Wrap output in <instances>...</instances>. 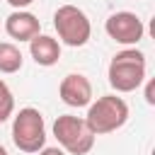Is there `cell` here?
<instances>
[{
  "instance_id": "obj_1",
  "label": "cell",
  "mask_w": 155,
  "mask_h": 155,
  "mask_svg": "<svg viewBox=\"0 0 155 155\" xmlns=\"http://www.w3.org/2000/svg\"><path fill=\"white\" fill-rule=\"evenodd\" d=\"M109 85L116 92H133L145 80V53L138 48H124L119 51L107 70Z\"/></svg>"
},
{
  "instance_id": "obj_2",
  "label": "cell",
  "mask_w": 155,
  "mask_h": 155,
  "mask_svg": "<svg viewBox=\"0 0 155 155\" xmlns=\"http://www.w3.org/2000/svg\"><path fill=\"white\" fill-rule=\"evenodd\" d=\"M85 121H87V126H90V131L94 136L111 133V131L121 128L128 121V104L124 102V97L102 94V97H97V102L87 104Z\"/></svg>"
},
{
  "instance_id": "obj_3",
  "label": "cell",
  "mask_w": 155,
  "mask_h": 155,
  "mask_svg": "<svg viewBox=\"0 0 155 155\" xmlns=\"http://www.w3.org/2000/svg\"><path fill=\"white\" fill-rule=\"evenodd\" d=\"M12 143L22 153H39L46 145V124L39 109L24 107L12 119Z\"/></svg>"
},
{
  "instance_id": "obj_4",
  "label": "cell",
  "mask_w": 155,
  "mask_h": 155,
  "mask_svg": "<svg viewBox=\"0 0 155 155\" xmlns=\"http://www.w3.org/2000/svg\"><path fill=\"white\" fill-rule=\"evenodd\" d=\"M53 136L58 145L70 155H87L94 145V133L90 131L87 121L73 114H61L53 121Z\"/></svg>"
},
{
  "instance_id": "obj_5",
  "label": "cell",
  "mask_w": 155,
  "mask_h": 155,
  "mask_svg": "<svg viewBox=\"0 0 155 155\" xmlns=\"http://www.w3.org/2000/svg\"><path fill=\"white\" fill-rule=\"evenodd\" d=\"M53 27L58 31V39L73 48L85 46L92 36V24L87 15L75 5H61L53 15Z\"/></svg>"
},
{
  "instance_id": "obj_6",
  "label": "cell",
  "mask_w": 155,
  "mask_h": 155,
  "mask_svg": "<svg viewBox=\"0 0 155 155\" xmlns=\"http://www.w3.org/2000/svg\"><path fill=\"white\" fill-rule=\"evenodd\" d=\"M104 31L109 34V39H114L116 44L121 46H136L143 34H145V27L140 22V17L136 12H114L107 17L104 22Z\"/></svg>"
},
{
  "instance_id": "obj_7",
  "label": "cell",
  "mask_w": 155,
  "mask_h": 155,
  "mask_svg": "<svg viewBox=\"0 0 155 155\" xmlns=\"http://www.w3.org/2000/svg\"><path fill=\"white\" fill-rule=\"evenodd\" d=\"M58 94L68 107H87L92 102V82L82 73H70L61 80Z\"/></svg>"
},
{
  "instance_id": "obj_8",
  "label": "cell",
  "mask_w": 155,
  "mask_h": 155,
  "mask_svg": "<svg viewBox=\"0 0 155 155\" xmlns=\"http://www.w3.org/2000/svg\"><path fill=\"white\" fill-rule=\"evenodd\" d=\"M5 31L15 41H31L36 34H41V24H39L36 15H31L27 10H15L5 19Z\"/></svg>"
},
{
  "instance_id": "obj_9",
  "label": "cell",
  "mask_w": 155,
  "mask_h": 155,
  "mask_svg": "<svg viewBox=\"0 0 155 155\" xmlns=\"http://www.w3.org/2000/svg\"><path fill=\"white\" fill-rule=\"evenodd\" d=\"M29 53H31V58H34L36 65L51 68V65H56L58 58H61V44H58V39H53V36L36 34V36L29 41Z\"/></svg>"
},
{
  "instance_id": "obj_10",
  "label": "cell",
  "mask_w": 155,
  "mask_h": 155,
  "mask_svg": "<svg viewBox=\"0 0 155 155\" xmlns=\"http://www.w3.org/2000/svg\"><path fill=\"white\" fill-rule=\"evenodd\" d=\"M22 63H24V58H22V51H19L15 44H10V41H2V44H0V73H5V75H12V73L22 70Z\"/></svg>"
},
{
  "instance_id": "obj_11",
  "label": "cell",
  "mask_w": 155,
  "mask_h": 155,
  "mask_svg": "<svg viewBox=\"0 0 155 155\" xmlns=\"http://www.w3.org/2000/svg\"><path fill=\"white\" fill-rule=\"evenodd\" d=\"M15 111V97L5 80H0V124H5Z\"/></svg>"
},
{
  "instance_id": "obj_12",
  "label": "cell",
  "mask_w": 155,
  "mask_h": 155,
  "mask_svg": "<svg viewBox=\"0 0 155 155\" xmlns=\"http://www.w3.org/2000/svg\"><path fill=\"white\" fill-rule=\"evenodd\" d=\"M155 85H153V80H148V87H145V102L148 104H155Z\"/></svg>"
},
{
  "instance_id": "obj_13",
  "label": "cell",
  "mask_w": 155,
  "mask_h": 155,
  "mask_svg": "<svg viewBox=\"0 0 155 155\" xmlns=\"http://www.w3.org/2000/svg\"><path fill=\"white\" fill-rule=\"evenodd\" d=\"M39 155H65V150H63V148H46V145H44V148L39 150Z\"/></svg>"
},
{
  "instance_id": "obj_14",
  "label": "cell",
  "mask_w": 155,
  "mask_h": 155,
  "mask_svg": "<svg viewBox=\"0 0 155 155\" xmlns=\"http://www.w3.org/2000/svg\"><path fill=\"white\" fill-rule=\"evenodd\" d=\"M7 2H10V5L15 7V10H24V7H29V5L34 2V0H7Z\"/></svg>"
},
{
  "instance_id": "obj_15",
  "label": "cell",
  "mask_w": 155,
  "mask_h": 155,
  "mask_svg": "<svg viewBox=\"0 0 155 155\" xmlns=\"http://www.w3.org/2000/svg\"><path fill=\"white\" fill-rule=\"evenodd\" d=\"M0 155H10V153H7V150H5L2 145H0Z\"/></svg>"
}]
</instances>
